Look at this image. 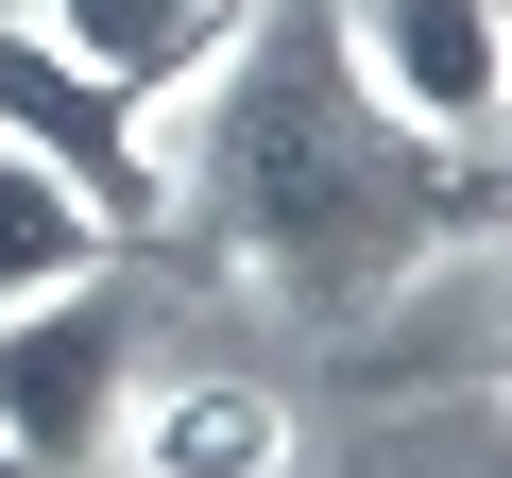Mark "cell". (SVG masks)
Listing matches in <instances>:
<instances>
[{
    "mask_svg": "<svg viewBox=\"0 0 512 478\" xmlns=\"http://www.w3.org/2000/svg\"><path fill=\"white\" fill-rule=\"evenodd\" d=\"M427 478H495V461H478V444H444V461H427Z\"/></svg>",
    "mask_w": 512,
    "mask_h": 478,
    "instance_id": "obj_8",
    "label": "cell"
},
{
    "mask_svg": "<svg viewBox=\"0 0 512 478\" xmlns=\"http://www.w3.org/2000/svg\"><path fill=\"white\" fill-rule=\"evenodd\" d=\"M495 154H427L342 52H325V0H274L256 35H222V86H205V137L171 154V222H205V257L291 291V308H376L410 291L444 239L495 222L478 188Z\"/></svg>",
    "mask_w": 512,
    "mask_h": 478,
    "instance_id": "obj_1",
    "label": "cell"
},
{
    "mask_svg": "<svg viewBox=\"0 0 512 478\" xmlns=\"http://www.w3.org/2000/svg\"><path fill=\"white\" fill-rule=\"evenodd\" d=\"M0 478H35V461H18V444H0Z\"/></svg>",
    "mask_w": 512,
    "mask_h": 478,
    "instance_id": "obj_9",
    "label": "cell"
},
{
    "mask_svg": "<svg viewBox=\"0 0 512 478\" xmlns=\"http://www.w3.org/2000/svg\"><path fill=\"white\" fill-rule=\"evenodd\" d=\"M0 154H35L120 257L137 239H171V137H154V103H120L103 69H69L18 0H0Z\"/></svg>",
    "mask_w": 512,
    "mask_h": 478,
    "instance_id": "obj_3",
    "label": "cell"
},
{
    "mask_svg": "<svg viewBox=\"0 0 512 478\" xmlns=\"http://www.w3.org/2000/svg\"><path fill=\"white\" fill-rule=\"evenodd\" d=\"M325 52H342L427 154H495V103H512L495 0H325Z\"/></svg>",
    "mask_w": 512,
    "mask_h": 478,
    "instance_id": "obj_4",
    "label": "cell"
},
{
    "mask_svg": "<svg viewBox=\"0 0 512 478\" xmlns=\"http://www.w3.org/2000/svg\"><path fill=\"white\" fill-rule=\"evenodd\" d=\"M120 239L35 171V154H0V308H35V291H69V274H103Z\"/></svg>",
    "mask_w": 512,
    "mask_h": 478,
    "instance_id": "obj_7",
    "label": "cell"
},
{
    "mask_svg": "<svg viewBox=\"0 0 512 478\" xmlns=\"http://www.w3.org/2000/svg\"><path fill=\"white\" fill-rule=\"evenodd\" d=\"M120 461L137 478H291V410L256 376H154L120 410Z\"/></svg>",
    "mask_w": 512,
    "mask_h": 478,
    "instance_id": "obj_6",
    "label": "cell"
},
{
    "mask_svg": "<svg viewBox=\"0 0 512 478\" xmlns=\"http://www.w3.org/2000/svg\"><path fill=\"white\" fill-rule=\"evenodd\" d=\"M120 410H137V274L120 257L35 291V308H0V444L35 478H103Z\"/></svg>",
    "mask_w": 512,
    "mask_h": 478,
    "instance_id": "obj_2",
    "label": "cell"
},
{
    "mask_svg": "<svg viewBox=\"0 0 512 478\" xmlns=\"http://www.w3.org/2000/svg\"><path fill=\"white\" fill-rule=\"evenodd\" d=\"M18 18H35L69 69H103L120 103H171V86L222 69V35L256 18V0H18Z\"/></svg>",
    "mask_w": 512,
    "mask_h": 478,
    "instance_id": "obj_5",
    "label": "cell"
}]
</instances>
